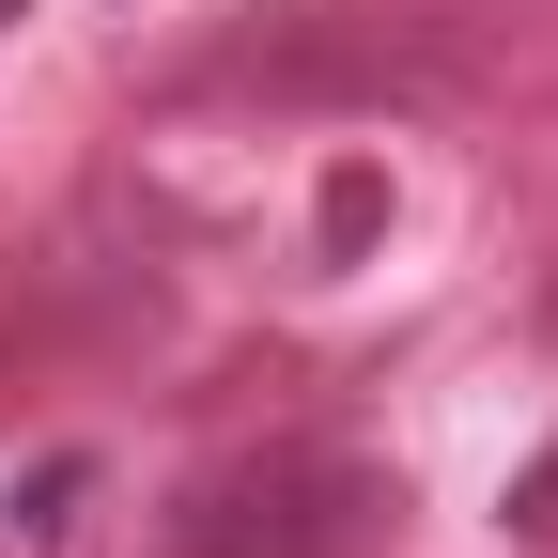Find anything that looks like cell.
I'll return each instance as SVG.
<instances>
[{
	"instance_id": "6da1fadb",
	"label": "cell",
	"mask_w": 558,
	"mask_h": 558,
	"mask_svg": "<svg viewBox=\"0 0 558 558\" xmlns=\"http://www.w3.org/2000/svg\"><path fill=\"white\" fill-rule=\"evenodd\" d=\"M233 94H279V109H418V94H450L465 78V47L450 32H418V16H295V32H264L218 62Z\"/></svg>"
},
{
	"instance_id": "7a4b0ae2",
	"label": "cell",
	"mask_w": 558,
	"mask_h": 558,
	"mask_svg": "<svg viewBox=\"0 0 558 558\" xmlns=\"http://www.w3.org/2000/svg\"><path fill=\"white\" fill-rule=\"evenodd\" d=\"M171 558H357V497H341L326 465H279V481H218V497L186 512Z\"/></svg>"
},
{
	"instance_id": "3957f363",
	"label": "cell",
	"mask_w": 558,
	"mask_h": 558,
	"mask_svg": "<svg viewBox=\"0 0 558 558\" xmlns=\"http://www.w3.org/2000/svg\"><path fill=\"white\" fill-rule=\"evenodd\" d=\"M512 543H558V450H543V465L512 481Z\"/></svg>"
},
{
	"instance_id": "277c9868",
	"label": "cell",
	"mask_w": 558,
	"mask_h": 558,
	"mask_svg": "<svg viewBox=\"0 0 558 558\" xmlns=\"http://www.w3.org/2000/svg\"><path fill=\"white\" fill-rule=\"evenodd\" d=\"M0 16H32V0H0Z\"/></svg>"
}]
</instances>
